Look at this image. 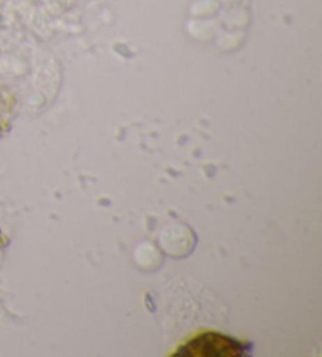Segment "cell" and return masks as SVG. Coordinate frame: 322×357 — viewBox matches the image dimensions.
<instances>
[{"instance_id":"6da1fadb","label":"cell","mask_w":322,"mask_h":357,"mask_svg":"<svg viewBox=\"0 0 322 357\" xmlns=\"http://www.w3.org/2000/svg\"><path fill=\"white\" fill-rule=\"evenodd\" d=\"M245 348L233 338L219 334H203L190 340L178 351L176 356H240Z\"/></svg>"}]
</instances>
